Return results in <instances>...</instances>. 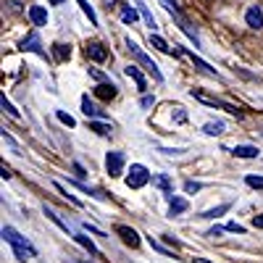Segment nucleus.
Instances as JSON below:
<instances>
[{
    "label": "nucleus",
    "mask_w": 263,
    "mask_h": 263,
    "mask_svg": "<svg viewBox=\"0 0 263 263\" xmlns=\"http://www.w3.org/2000/svg\"><path fill=\"white\" fill-rule=\"evenodd\" d=\"M29 18H32L34 27H45L48 24V11L42 8V6H32L29 8Z\"/></svg>",
    "instance_id": "obj_11"
},
{
    "label": "nucleus",
    "mask_w": 263,
    "mask_h": 263,
    "mask_svg": "<svg viewBox=\"0 0 263 263\" xmlns=\"http://www.w3.org/2000/svg\"><path fill=\"white\" fill-rule=\"evenodd\" d=\"M137 11H140V13H142V18L147 21V27H156V21H153V13L147 11V6H145V3H137Z\"/></svg>",
    "instance_id": "obj_27"
},
{
    "label": "nucleus",
    "mask_w": 263,
    "mask_h": 263,
    "mask_svg": "<svg viewBox=\"0 0 263 263\" xmlns=\"http://www.w3.org/2000/svg\"><path fill=\"white\" fill-rule=\"evenodd\" d=\"M82 111H84L87 119H105V114L100 111V108H95V105L90 103V98H82Z\"/></svg>",
    "instance_id": "obj_14"
},
{
    "label": "nucleus",
    "mask_w": 263,
    "mask_h": 263,
    "mask_svg": "<svg viewBox=\"0 0 263 263\" xmlns=\"http://www.w3.org/2000/svg\"><path fill=\"white\" fill-rule=\"evenodd\" d=\"M74 239H77V242L87 250V253H92V255H98V248H95V242H92V239L90 237H84V234H71Z\"/></svg>",
    "instance_id": "obj_18"
},
{
    "label": "nucleus",
    "mask_w": 263,
    "mask_h": 263,
    "mask_svg": "<svg viewBox=\"0 0 263 263\" xmlns=\"http://www.w3.org/2000/svg\"><path fill=\"white\" fill-rule=\"evenodd\" d=\"M116 234L124 239V245H129V248H140V234L135 232V229H129V227H116Z\"/></svg>",
    "instance_id": "obj_7"
},
{
    "label": "nucleus",
    "mask_w": 263,
    "mask_h": 263,
    "mask_svg": "<svg viewBox=\"0 0 263 263\" xmlns=\"http://www.w3.org/2000/svg\"><path fill=\"white\" fill-rule=\"evenodd\" d=\"M184 211H187V200H182V197H171L168 213H171V216H177V213H184Z\"/></svg>",
    "instance_id": "obj_19"
},
{
    "label": "nucleus",
    "mask_w": 263,
    "mask_h": 263,
    "mask_svg": "<svg viewBox=\"0 0 263 263\" xmlns=\"http://www.w3.org/2000/svg\"><path fill=\"white\" fill-rule=\"evenodd\" d=\"M95 95H98L100 100H114V98H116V87L108 84V82H103V84L95 87Z\"/></svg>",
    "instance_id": "obj_15"
},
{
    "label": "nucleus",
    "mask_w": 263,
    "mask_h": 263,
    "mask_svg": "<svg viewBox=\"0 0 263 263\" xmlns=\"http://www.w3.org/2000/svg\"><path fill=\"white\" fill-rule=\"evenodd\" d=\"M245 21H248V27H250V29H263V13H260L255 6H253V8H248Z\"/></svg>",
    "instance_id": "obj_12"
},
{
    "label": "nucleus",
    "mask_w": 263,
    "mask_h": 263,
    "mask_svg": "<svg viewBox=\"0 0 263 263\" xmlns=\"http://www.w3.org/2000/svg\"><path fill=\"white\" fill-rule=\"evenodd\" d=\"M179 53H182V55H187V58H190V61H192V63H195V66H197V69H200L203 74H208V77H218V74H216V69H211V66H208V63H205L203 58H197V55H195L192 50H187V48H182Z\"/></svg>",
    "instance_id": "obj_9"
},
{
    "label": "nucleus",
    "mask_w": 263,
    "mask_h": 263,
    "mask_svg": "<svg viewBox=\"0 0 263 263\" xmlns=\"http://www.w3.org/2000/svg\"><path fill=\"white\" fill-rule=\"evenodd\" d=\"M227 232H237V234H242V232H245V227H239V224L229 221V224H227Z\"/></svg>",
    "instance_id": "obj_34"
},
{
    "label": "nucleus",
    "mask_w": 263,
    "mask_h": 263,
    "mask_svg": "<svg viewBox=\"0 0 263 263\" xmlns=\"http://www.w3.org/2000/svg\"><path fill=\"white\" fill-rule=\"evenodd\" d=\"M53 48H55V58H58V61H66V58L71 55L69 45H53Z\"/></svg>",
    "instance_id": "obj_30"
},
{
    "label": "nucleus",
    "mask_w": 263,
    "mask_h": 263,
    "mask_svg": "<svg viewBox=\"0 0 263 263\" xmlns=\"http://www.w3.org/2000/svg\"><path fill=\"white\" fill-rule=\"evenodd\" d=\"M0 105H3V111H6L8 116H13V119H18V111H16V108L11 105V100H6V95H3V98H0Z\"/></svg>",
    "instance_id": "obj_29"
},
{
    "label": "nucleus",
    "mask_w": 263,
    "mask_h": 263,
    "mask_svg": "<svg viewBox=\"0 0 263 263\" xmlns=\"http://www.w3.org/2000/svg\"><path fill=\"white\" fill-rule=\"evenodd\" d=\"M121 21H124V24H135V21H137V11L132 8V6H124V11H121Z\"/></svg>",
    "instance_id": "obj_21"
},
{
    "label": "nucleus",
    "mask_w": 263,
    "mask_h": 263,
    "mask_svg": "<svg viewBox=\"0 0 263 263\" xmlns=\"http://www.w3.org/2000/svg\"><path fill=\"white\" fill-rule=\"evenodd\" d=\"M184 190H187V192H200V190H203V184H200V182H187V184H184Z\"/></svg>",
    "instance_id": "obj_33"
},
{
    "label": "nucleus",
    "mask_w": 263,
    "mask_h": 263,
    "mask_svg": "<svg viewBox=\"0 0 263 263\" xmlns=\"http://www.w3.org/2000/svg\"><path fill=\"white\" fill-rule=\"evenodd\" d=\"M245 182H248L250 187H255V190H263V177H255V174H250Z\"/></svg>",
    "instance_id": "obj_32"
},
{
    "label": "nucleus",
    "mask_w": 263,
    "mask_h": 263,
    "mask_svg": "<svg viewBox=\"0 0 263 263\" xmlns=\"http://www.w3.org/2000/svg\"><path fill=\"white\" fill-rule=\"evenodd\" d=\"M190 95H192L195 100H200L203 105H211V108H221V111H229V114L239 116V108H237V105H232V103H227V100H218V98H213V95H205L203 90H190Z\"/></svg>",
    "instance_id": "obj_3"
},
{
    "label": "nucleus",
    "mask_w": 263,
    "mask_h": 263,
    "mask_svg": "<svg viewBox=\"0 0 263 263\" xmlns=\"http://www.w3.org/2000/svg\"><path fill=\"white\" fill-rule=\"evenodd\" d=\"M150 182V171L142 166V163H135L129 168V177H126V187H132V190H140V187H145Z\"/></svg>",
    "instance_id": "obj_5"
},
{
    "label": "nucleus",
    "mask_w": 263,
    "mask_h": 263,
    "mask_svg": "<svg viewBox=\"0 0 263 263\" xmlns=\"http://www.w3.org/2000/svg\"><path fill=\"white\" fill-rule=\"evenodd\" d=\"M126 48H129V53H132V55L137 58V63H142L145 69H147V71H150L153 77H156V82H163V74H161V69H158V66H156V63H153V61H150V58H147V55H145V53L140 50V45H137V42L126 40Z\"/></svg>",
    "instance_id": "obj_4"
},
{
    "label": "nucleus",
    "mask_w": 263,
    "mask_h": 263,
    "mask_svg": "<svg viewBox=\"0 0 263 263\" xmlns=\"http://www.w3.org/2000/svg\"><path fill=\"white\" fill-rule=\"evenodd\" d=\"M150 42H153V48H158L161 53H168V55H171V53H174V55H177V53H179L177 48H174V50H171V48H168V42H166L163 37H158V34H150Z\"/></svg>",
    "instance_id": "obj_17"
},
{
    "label": "nucleus",
    "mask_w": 263,
    "mask_h": 263,
    "mask_svg": "<svg viewBox=\"0 0 263 263\" xmlns=\"http://www.w3.org/2000/svg\"><path fill=\"white\" fill-rule=\"evenodd\" d=\"M153 182H156L163 192H171V182H168V177H163V174H158V177H153Z\"/></svg>",
    "instance_id": "obj_28"
},
{
    "label": "nucleus",
    "mask_w": 263,
    "mask_h": 263,
    "mask_svg": "<svg viewBox=\"0 0 263 263\" xmlns=\"http://www.w3.org/2000/svg\"><path fill=\"white\" fill-rule=\"evenodd\" d=\"M0 177H3V179H11V171L3 166V168H0Z\"/></svg>",
    "instance_id": "obj_36"
},
{
    "label": "nucleus",
    "mask_w": 263,
    "mask_h": 263,
    "mask_svg": "<svg viewBox=\"0 0 263 263\" xmlns=\"http://www.w3.org/2000/svg\"><path fill=\"white\" fill-rule=\"evenodd\" d=\"M161 3H163V8L174 16V18H177L179 21V27H182V32L190 37V40H195V45H197V32L192 29V24H190V21H187V16L179 11V3H177V0H161Z\"/></svg>",
    "instance_id": "obj_2"
},
{
    "label": "nucleus",
    "mask_w": 263,
    "mask_h": 263,
    "mask_svg": "<svg viewBox=\"0 0 263 263\" xmlns=\"http://www.w3.org/2000/svg\"><path fill=\"white\" fill-rule=\"evenodd\" d=\"M90 129H92V132H98L100 137L111 135V126H108V124H103V121H90Z\"/></svg>",
    "instance_id": "obj_24"
},
{
    "label": "nucleus",
    "mask_w": 263,
    "mask_h": 263,
    "mask_svg": "<svg viewBox=\"0 0 263 263\" xmlns=\"http://www.w3.org/2000/svg\"><path fill=\"white\" fill-rule=\"evenodd\" d=\"M69 263H90V260H69Z\"/></svg>",
    "instance_id": "obj_39"
},
{
    "label": "nucleus",
    "mask_w": 263,
    "mask_h": 263,
    "mask_svg": "<svg viewBox=\"0 0 263 263\" xmlns=\"http://www.w3.org/2000/svg\"><path fill=\"white\" fill-rule=\"evenodd\" d=\"M253 227H258V229H263V213H258V216L253 218Z\"/></svg>",
    "instance_id": "obj_35"
},
{
    "label": "nucleus",
    "mask_w": 263,
    "mask_h": 263,
    "mask_svg": "<svg viewBox=\"0 0 263 263\" xmlns=\"http://www.w3.org/2000/svg\"><path fill=\"white\" fill-rule=\"evenodd\" d=\"M232 153L237 158H258V147H253V145H237Z\"/></svg>",
    "instance_id": "obj_16"
},
{
    "label": "nucleus",
    "mask_w": 263,
    "mask_h": 263,
    "mask_svg": "<svg viewBox=\"0 0 263 263\" xmlns=\"http://www.w3.org/2000/svg\"><path fill=\"white\" fill-rule=\"evenodd\" d=\"M87 55H90L92 61H98V63H103L108 58V50L100 45V42H90V45H87Z\"/></svg>",
    "instance_id": "obj_13"
},
{
    "label": "nucleus",
    "mask_w": 263,
    "mask_h": 263,
    "mask_svg": "<svg viewBox=\"0 0 263 263\" xmlns=\"http://www.w3.org/2000/svg\"><path fill=\"white\" fill-rule=\"evenodd\" d=\"M42 211H45V216L50 218V221H55V224H58V227H61V229H63L66 234H69V224H63V221H61V218H58V213H55L53 208H48V205H45V208H42Z\"/></svg>",
    "instance_id": "obj_22"
},
{
    "label": "nucleus",
    "mask_w": 263,
    "mask_h": 263,
    "mask_svg": "<svg viewBox=\"0 0 263 263\" xmlns=\"http://www.w3.org/2000/svg\"><path fill=\"white\" fill-rule=\"evenodd\" d=\"M126 77H129L132 82H135V84H137V90H142V92L147 90V82H145V77H142V71L137 69V66H135V63H129V66H126Z\"/></svg>",
    "instance_id": "obj_10"
},
{
    "label": "nucleus",
    "mask_w": 263,
    "mask_h": 263,
    "mask_svg": "<svg viewBox=\"0 0 263 263\" xmlns=\"http://www.w3.org/2000/svg\"><path fill=\"white\" fill-rule=\"evenodd\" d=\"M21 48H24V50H29V53H37L40 58H48V53L42 50V42H40V37H37L34 32H32V34H29L24 42H21Z\"/></svg>",
    "instance_id": "obj_8"
},
{
    "label": "nucleus",
    "mask_w": 263,
    "mask_h": 263,
    "mask_svg": "<svg viewBox=\"0 0 263 263\" xmlns=\"http://www.w3.org/2000/svg\"><path fill=\"white\" fill-rule=\"evenodd\" d=\"M50 3H53V6H61V3H63V0H50Z\"/></svg>",
    "instance_id": "obj_38"
},
{
    "label": "nucleus",
    "mask_w": 263,
    "mask_h": 263,
    "mask_svg": "<svg viewBox=\"0 0 263 263\" xmlns=\"http://www.w3.org/2000/svg\"><path fill=\"white\" fill-rule=\"evenodd\" d=\"M105 168H108V174H111V177H121V168H124V153H108Z\"/></svg>",
    "instance_id": "obj_6"
},
{
    "label": "nucleus",
    "mask_w": 263,
    "mask_h": 263,
    "mask_svg": "<svg viewBox=\"0 0 263 263\" xmlns=\"http://www.w3.org/2000/svg\"><path fill=\"white\" fill-rule=\"evenodd\" d=\"M0 234H3V239L13 248V255H16L18 260H29V258L37 255V250L32 248V242H29L27 237H21L13 227H3V232H0Z\"/></svg>",
    "instance_id": "obj_1"
},
{
    "label": "nucleus",
    "mask_w": 263,
    "mask_h": 263,
    "mask_svg": "<svg viewBox=\"0 0 263 263\" xmlns=\"http://www.w3.org/2000/svg\"><path fill=\"white\" fill-rule=\"evenodd\" d=\"M55 116H58V121H61V124H66V126H74V124H77V121H74L69 114H66V111H55Z\"/></svg>",
    "instance_id": "obj_31"
},
{
    "label": "nucleus",
    "mask_w": 263,
    "mask_h": 263,
    "mask_svg": "<svg viewBox=\"0 0 263 263\" xmlns=\"http://www.w3.org/2000/svg\"><path fill=\"white\" fill-rule=\"evenodd\" d=\"M203 132H205V135H211V137H216V135H221V132H224V124H221V121H216V124H205V126H203Z\"/></svg>",
    "instance_id": "obj_25"
},
{
    "label": "nucleus",
    "mask_w": 263,
    "mask_h": 263,
    "mask_svg": "<svg viewBox=\"0 0 263 263\" xmlns=\"http://www.w3.org/2000/svg\"><path fill=\"white\" fill-rule=\"evenodd\" d=\"M53 184H55V190H58V192H61V195L66 197V200H69V203H74L77 208H82V200H79V197H77V195H71V192H69V190H66V187H63L61 182H53Z\"/></svg>",
    "instance_id": "obj_20"
},
{
    "label": "nucleus",
    "mask_w": 263,
    "mask_h": 263,
    "mask_svg": "<svg viewBox=\"0 0 263 263\" xmlns=\"http://www.w3.org/2000/svg\"><path fill=\"white\" fill-rule=\"evenodd\" d=\"M77 3L82 6V11L87 13V18H90V24H95L98 27V16H95V11H92V6L90 3H87V0H77Z\"/></svg>",
    "instance_id": "obj_23"
},
{
    "label": "nucleus",
    "mask_w": 263,
    "mask_h": 263,
    "mask_svg": "<svg viewBox=\"0 0 263 263\" xmlns=\"http://www.w3.org/2000/svg\"><path fill=\"white\" fill-rule=\"evenodd\" d=\"M229 208H232V205H229V203H224V205H218V208H213V211H205V213H203V218H216V216L227 213Z\"/></svg>",
    "instance_id": "obj_26"
},
{
    "label": "nucleus",
    "mask_w": 263,
    "mask_h": 263,
    "mask_svg": "<svg viewBox=\"0 0 263 263\" xmlns=\"http://www.w3.org/2000/svg\"><path fill=\"white\" fill-rule=\"evenodd\" d=\"M177 121H179V124H184V121H187V116L182 114V108H179V114H177Z\"/></svg>",
    "instance_id": "obj_37"
}]
</instances>
